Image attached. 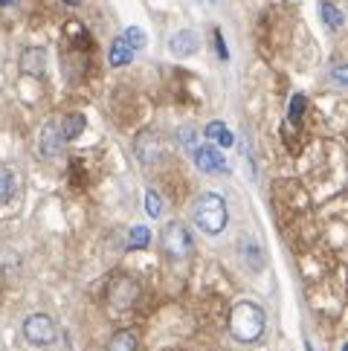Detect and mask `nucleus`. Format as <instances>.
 Segmentation results:
<instances>
[{
  "mask_svg": "<svg viewBox=\"0 0 348 351\" xmlns=\"http://www.w3.org/2000/svg\"><path fill=\"white\" fill-rule=\"evenodd\" d=\"M264 325H267V317H264V311H261V305H256V302L232 305V311H229V334L238 343H256V340H261Z\"/></svg>",
  "mask_w": 348,
  "mask_h": 351,
  "instance_id": "f257e3e1",
  "label": "nucleus"
},
{
  "mask_svg": "<svg viewBox=\"0 0 348 351\" xmlns=\"http://www.w3.org/2000/svg\"><path fill=\"white\" fill-rule=\"evenodd\" d=\"M192 218L197 223V230L206 232V235H218L227 230V204H223V197L218 192H206L195 200V209H192Z\"/></svg>",
  "mask_w": 348,
  "mask_h": 351,
  "instance_id": "f03ea898",
  "label": "nucleus"
},
{
  "mask_svg": "<svg viewBox=\"0 0 348 351\" xmlns=\"http://www.w3.org/2000/svg\"><path fill=\"white\" fill-rule=\"evenodd\" d=\"M160 241H163V253L171 258V261H183L192 256L195 250V241H192V232L186 223L180 221H171L163 227V235H160Z\"/></svg>",
  "mask_w": 348,
  "mask_h": 351,
  "instance_id": "7ed1b4c3",
  "label": "nucleus"
},
{
  "mask_svg": "<svg viewBox=\"0 0 348 351\" xmlns=\"http://www.w3.org/2000/svg\"><path fill=\"white\" fill-rule=\"evenodd\" d=\"M23 337L32 343V346H53L58 340V331H55V322L47 317V313H32L23 322Z\"/></svg>",
  "mask_w": 348,
  "mask_h": 351,
  "instance_id": "20e7f679",
  "label": "nucleus"
},
{
  "mask_svg": "<svg viewBox=\"0 0 348 351\" xmlns=\"http://www.w3.org/2000/svg\"><path fill=\"white\" fill-rule=\"evenodd\" d=\"M195 166L206 174H223L227 171V160H223L221 148L215 145H195Z\"/></svg>",
  "mask_w": 348,
  "mask_h": 351,
  "instance_id": "39448f33",
  "label": "nucleus"
},
{
  "mask_svg": "<svg viewBox=\"0 0 348 351\" xmlns=\"http://www.w3.org/2000/svg\"><path fill=\"white\" fill-rule=\"evenodd\" d=\"M136 296H140V287H136L134 279H116L114 287H110V308H116V311H131L134 302H136Z\"/></svg>",
  "mask_w": 348,
  "mask_h": 351,
  "instance_id": "423d86ee",
  "label": "nucleus"
},
{
  "mask_svg": "<svg viewBox=\"0 0 348 351\" xmlns=\"http://www.w3.org/2000/svg\"><path fill=\"white\" fill-rule=\"evenodd\" d=\"M21 70L27 73V76H32V79H41L44 73H47V53H44L41 47L23 49V56H21Z\"/></svg>",
  "mask_w": 348,
  "mask_h": 351,
  "instance_id": "0eeeda50",
  "label": "nucleus"
},
{
  "mask_svg": "<svg viewBox=\"0 0 348 351\" xmlns=\"http://www.w3.org/2000/svg\"><path fill=\"white\" fill-rule=\"evenodd\" d=\"M136 157L145 160V162H154L157 157H163V143L157 140V134L136 136Z\"/></svg>",
  "mask_w": 348,
  "mask_h": 351,
  "instance_id": "6e6552de",
  "label": "nucleus"
},
{
  "mask_svg": "<svg viewBox=\"0 0 348 351\" xmlns=\"http://www.w3.org/2000/svg\"><path fill=\"white\" fill-rule=\"evenodd\" d=\"M61 145H64V136H61V128L55 122H47L44 131H41V148L47 157H58L61 154Z\"/></svg>",
  "mask_w": 348,
  "mask_h": 351,
  "instance_id": "1a4fd4ad",
  "label": "nucleus"
},
{
  "mask_svg": "<svg viewBox=\"0 0 348 351\" xmlns=\"http://www.w3.org/2000/svg\"><path fill=\"white\" fill-rule=\"evenodd\" d=\"M169 47H171L174 56H192V53H197L201 41H197V35L192 29H180V32H174V38H171Z\"/></svg>",
  "mask_w": 348,
  "mask_h": 351,
  "instance_id": "9d476101",
  "label": "nucleus"
},
{
  "mask_svg": "<svg viewBox=\"0 0 348 351\" xmlns=\"http://www.w3.org/2000/svg\"><path fill=\"white\" fill-rule=\"evenodd\" d=\"M206 140H212V143H218V145H223V148H229L232 143H235V136H232V131L227 128V125H223L221 119H212L206 125Z\"/></svg>",
  "mask_w": 348,
  "mask_h": 351,
  "instance_id": "9b49d317",
  "label": "nucleus"
},
{
  "mask_svg": "<svg viewBox=\"0 0 348 351\" xmlns=\"http://www.w3.org/2000/svg\"><path fill=\"white\" fill-rule=\"evenodd\" d=\"M136 348H140V340H136V334L131 328L116 331L108 340V351H136Z\"/></svg>",
  "mask_w": 348,
  "mask_h": 351,
  "instance_id": "f8f14e48",
  "label": "nucleus"
},
{
  "mask_svg": "<svg viewBox=\"0 0 348 351\" xmlns=\"http://www.w3.org/2000/svg\"><path fill=\"white\" fill-rule=\"evenodd\" d=\"M110 64L114 67H125V64H131L134 61V49L125 44V38H116L114 44H110Z\"/></svg>",
  "mask_w": 348,
  "mask_h": 351,
  "instance_id": "ddd939ff",
  "label": "nucleus"
},
{
  "mask_svg": "<svg viewBox=\"0 0 348 351\" xmlns=\"http://www.w3.org/2000/svg\"><path fill=\"white\" fill-rule=\"evenodd\" d=\"M82 131H84V117L82 114L64 117V125H61V136H64V140H79Z\"/></svg>",
  "mask_w": 348,
  "mask_h": 351,
  "instance_id": "4468645a",
  "label": "nucleus"
},
{
  "mask_svg": "<svg viewBox=\"0 0 348 351\" xmlns=\"http://www.w3.org/2000/svg\"><path fill=\"white\" fill-rule=\"evenodd\" d=\"M148 241H151L148 227H134L128 235V250H142V247H148Z\"/></svg>",
  "mask_w": 348,
  "mask_h": 351,
  "instance_id": "2eb2a0df",
  "label": "nucleus"
},
{
  "mask_svg": "<svg viewBox=\"0 0 348 351\" xmlns=\"http://www.w3.org/2000/svg\"><path fill=\"white\" fill-rule=\"evenodd\" d=\"M319 9H322V21H325L331 29H340L343 27V12L334 6V3H322Z\"/></svg>",
  "mask_w": 348,
  "mask_h": 351,
  "instance_id": "dca6fc26",
  "label": "nucleus"
},
{
  "mask_svg": "<svg viewBox=\"0 0 348 351\" xmlns=\"http://www.w3.org/2000/svg\"><path fill=\"white\" fill-rule=\"evenodd\" d=\"M122 38H125V44L134 49V53H136V49H142V47L148 44L145 32H142L140 27H128V29H125V35H122Z\"/></svg>",
  "mask_w": 348,
  "mask_h": 351,
  "instance_id": "f3484780",
  "label": "nucleus"
},
{
  "mask_svg": "<svg viewBox=\"0 0 348 351\" xmlns=\"http://www.w3.org/2000/svg\"><path fill=\"white\" fill-rule=\"evenodd\" d=\"M305 108H308V99H305L302 93H296V96L290 99V114H288V119L296 125V122L305 117Z\"/></svg>",
  "mask_w": 348,
  "mask_h": 351,
  "instance_id": "a211bd4d",
  "label": "nucleus"
},
{
  "mask_svg": "<svg viewBox=\"0 0 348 351\" xmlns=\"http://www.w3.org/2000/svg\"><path fill=\"white\" fill-rule=\"evenodd\" d=\"M145 209H148V215H151V218L163 215V200H160V195H157L154 189L145 192Z\"/></svg>",
  "mask_w": 348,
  "mask_h": 351,
  "instance_id": "6ab92c4d",
  "label": "nucleus"
},
{
  "mask_svg": "<svg viewBox=\"0 0 348 351\" xmlns=\"http://www.w3.org/2000/svg\"><path fill=\"white\" fill-rule=\"evenodd\" d=\"M12 195H15V180L9 171H0V204H6Z\"/></svg>",
  "mask_w": 348,
  "mask_h": 351,
  "instance_id": "aec40b11",
  "label": "nucleus"
},
{
  "mask_svg": "<svg viewBox=\"0 0 348 351\" xmlns=\"http://www.w3.org/2000/svg\"><path fill=\"white\" fill-rule=\"evenodd\" d=\"M177 140L183 143V145H189V148H195V131L186 125V128H180V134H177Z\"/></svg>",
  "mask_w": 348,
  "mask_h": 351,
  "instance_id": "412c9836",
  "label": "nucleus"
},
{
  "mask_svg": "<svg viewBox=\"0 0 348 351\" xmlns=\"http://www.w3.org/2000/svg\"><path fill=\"white\" fill-rule=\"evenodd\" d=\"M215 47H218V56L223 58V61H227L229 58V53H227V44H223V35L215 29Z\"/></svg>",
  "mask_w": 348,
  "mask_h": 351,
  "instance_id": "4be33fe9",
  "label": "nucleus"
},
{
  "mask_svg": "<svg viewBox=\"0 0 348 351\" xmlns=\"http://www.w3.org/2000/svg\"><path fill=\"white\" fill-rule=\"evenodd\" d=\"M334 79H337V84H340V87H345V67H343V64H340L337 70H334Z\"/></svg>",
  "mask_w": 348,
  "mask_h": 351,
  "instance_id": "5701e85b",
  "label": "nucleus"
},
{
  "mask_svg": "<svg viewBox=\"0 0 348 351\" xmlns=\"http://www.w3.org/2000/svg\"><path fill=\"white\" fill-rule=\"evenodd\" d=\"M18 0H0V6H15Z\"/></svg>",
  "mask_w": 348,
  "mask_h": 351,
  "instance_id": "b1692460",
  "label": "nucleus"
},
{
  "mask_svg": "<svg viewBox=\"0 0 348 351\" xmlns=\"http://www.w3.org/2000/svg\"><path fill=\"white\" fill-rule=\"evenodd\" d=\"M64 3H67V6H79V3H82V0H64Z\"/></svg>",
  "mask_w": 348,
  "mask_h": 351,
  "instance_id": "393cba45",
  "label": "nucleus"
},
{
  "mask_svg": "<svg viewBox=\"0 0 348 351\" xmlns=\"http://www.w3.org/2000/svg\"><path fill=\"white\" fill-rule=\"evenodd\" d=\"M305 351H314V346H310V343H305Z\"/></svg>",
  "mask_w": 348,
  "mask_h": 351,
  "instance_id": "a878e982",
  "label": "nucleus"
},
{
  "mask_svg": "<svg viewBox=\"0 0 348 351\" xmlns=\"http://www.w3.org/2000/svg\"><path fill=\"white\" fill-rule=\"evenodd\" d=\"M340 351H345V346H343V348H340Z\"/></svg>",
  "mask_w": 348,
  "mask_h": 351,
  "instance_id": "bb28decb",
  "label": "nucleus"
}]
</instances>
